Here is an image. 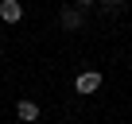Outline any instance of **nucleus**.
Wrapping results in <instances>:
<instances>
[{
  "instance_id": "2",
  "label": "nucleus",
  "mask_w": 132,
  "mask_h": 124,
  "mask_svg": "<svg viewBox=\"0 0 132 124\" xmlns=\"http://www.w3.org/2000/svg\"><path fill=\"white\" fill-rule=\"evenodd\" d=\"M0 20L4 23H20L23 20V4L20 0H0Z\"/></svg>"
},
{
  "instance_id": "5",
  "label": "nucleus",
  "mask_w": 132,
  "mask_h": 124,
  "mask_svg": "<svg viewBox=\"0 0 132 124\" xmlns=\"http://www.w3.org/2000/svg\"><path fill=\"white\" fill-rule=\"evenodd\" d=\"M93 4H97V0H74V8H78V12H86V8H93Z\"/></svg>"
},
{
  "instance_id": "6",
  "label": "nucleus",
  "mask_w": 132,
  "mask_h": 124,
  "mask_svg": "<svg viewBox=\"0 0 132 124\" xmlns=\"http://www.w3.org/2000/svg\"><path fill=\"white\" fill-rule=\"evenodd\" d=\"M101 4H105V8H120V4H124V0H101Z\"/></svg>"
},
{
  "instance_id": "3",
  "label": "nucleus",
  "mask_w": 132,
  "mask_h": 124,
  "mask_svg": "<svg viewBox=\"0 0 132 124\" xmlns=\"http://www.w3.org/2000/svg\"><path fill=\"white\" fill-rule=\"evenodd\" d=\"M82 23H86V16L78 8H62V27L66 31H82Z\"/></svg>"
},
{
  "instance_id": "4",
  "label": "nucleus",
  "mask_w": 132,
  "mask_h": 124,
  "mask_svg": "<svg viewBox=\"0 0 132 124\" xmlns=\"http://www.w3.org/2000/svg\"><path fill=\"white\" fill-rule=\"evenodd\" d=\"M16 112H20V120H39V105L35 101H20Z\"/></svg>"
},
{
  "instance_id": "1",
  "label": "nucleus",
  "mask_w": 132,
  "mask_h": 124,
  "mask_svg": "<svg viewBox=\"0 0 132 124\" xmlns=\"http://www.w3.org/2000/svg\"><path fill=\"white\" fill-rule=\"evenodd\" d=\"M74 89H78V93H97V89H101V74H97V70H86V74H78Z\"/></svg>"
}]
</instances>
